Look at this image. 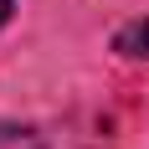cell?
Here are the masks:
<instances>
[{
	"label": "cell",
	"instance_id": "cell-1",
	"mask_svg": "<svg viewBox=\"0 0 149 149\" xmlns=\"http://www.w3.org/2000/svg\"><path fill=\"white\" fill-rule=\"evenodd\" d=\"M113 52H123V57H134V62H149V21L123 26L118 36H113Z\"/></svg>",
	"mask_w": 149,
	"mask_h": 149
},
{
	"label": "cell",
	"instance_id": "cell-2",
	"mask_svg": "<svg viewBox=\"0 0 149 149\" xmlns=\"http://www.w3.org/2000/svg\"><path fill=\"white\" fill-rule=\"evenodd\" d=\"M0 149H46L36 129H21V123H0Z\"/></svg>",
	"mask_w": 149,
	"mask_h": 149
},
{
	"label": "cell",
	"instance_id": "cell-3",
	"mask_svg": "<svg viewBox=\"0 0 149 149\" xmlns=\"http://www.w3.org/2000/svg\"><path fill=\"white\" fill-rule=\"evenodd\" d=\"M5 21H10V0H0V26H5Z\"/></svg>",
	"mask_w": 149,
	"mask_h": 149
}]
</instances>
